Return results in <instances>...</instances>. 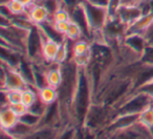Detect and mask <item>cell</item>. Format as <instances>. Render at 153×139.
<instances>
[{
    "instance_id": "8992f818",
    "label": "cell",
    "mask_w": 153,
    "mask_h": 139,
    "mask_svg": "<svg viewBox=\"0 0 153 139\" xmlns=\"http://www.w3.org/2000/svg\"><path fill=\"white\" fill-rule=\"evenodd\" d=\"M122 43L130 47L132 50L138 53L140 57H142L146 47L148 46V42H147L146 38L143 34H127L125 38L123 39Z\"/></svg>"
},
{
    "instance_id": "7a4b0ae2",
    "label": "cell",
    "mask_w": 153,
    "mask_h": 139,
    "mask_svg": "<svg viewBox=\"0 0 153 139\" xmlns=\"http://www.w3.org/2000/svg\"><path fill=\"white\" fill-rule=\"evenodd\" d=\"M1 89L2 90H23L28 84L21 72L18 70V68L9 67L5 64L1 63Z\"/></svg>"
},
{
    "instance_id": "d4e9b609",
    "label": "cell",
    "mask_w": 153,
    "mask_h": 139,
    "mask_svg": "<svg viewBox=\"0 0 153 139\" xmlns=\"http://www.w3.org/2000/svg\"><path fill=\"white\" fill-rule=\"evenodd\" d=\"M92 4L94 5H98V7H108V4H109V0H88Z\"/></svg>"
},
{
    "instance_id": "5bb4252c",
    "label": "cell",
    "mask_w": 153,
    "mask_h": 139,
    "mask_svg": "<svg viewBox=\"0 0 153 139\" xmlns=\"http://www.w3.org/2000/svg\"><path fill=\"white\" fill-rule=\"evenodd\" d=\"M65 38L67 39V40L71 41V42H74V41H78V40H80V39L84 38L83 32H82L79 24H76V22L70 20L67 32L65 33Z\"/></svg>"
},
{
    "instance_id": "7c38bea8",
    "label": "cell",
    "mask_w": 153,
    "mask_h": 139,
    "mask_svg": "<svg viewBox=\"0 0 153 139\" xmlns=\"http://www.w3.org/2000/svg\"><path fill=\"white\" fill-rule=\"evenodd\" d=\"M71 53L74 55H83L91 53V43L89 40L82 38L78 41L72 42L71 45Z\"/></svg>"
},
{
    "instance_id": "30bf717a",
    "label": "cell",
    "mask_w": 153,
    "mask_h": 139,
    "mask_svg": "<svg viewBox=\"0 0 153 139\" xmlns=\"http://www.w3.org/2000/svg\"><path fill=\"white\" fill-rule=\"evenodd\" d=\"M60 44L61 43H59L58 41L48 38L44 35V39H43L42 43V58L46 63H53V62Z\"/></svg>"
},
{
    "instance_id": "5b68a950",
    "label": "cell",
    "mask_w": 153,
    "mask_h": 139,
    "mask_svg": "<svg viewBox=\"0 0 153 139\" xmlns=\"http://www.w3.org/2000/svg\"><path fill=\"white\" fill-rule=\"evenodd\" d=\"M45 82L46 85L55 88H59L63 80V71L62 66L56 63H48L47 67H45Z\"/></svg>"
},
{
    "instance_id": "ac0fdd59",
    "label": "cell",
    "mask_w": 153,
    "mask_h": 139,
    "mask_svg": "<svg viewBox=\"0 0 153 139\" xmlns=\"http://www.w3.org/2000/svg\"><path fill=\"white\" fill-rule=\"evenodd\" d=\"M51 21H53V22L70 21V20H71V16H70V12L68 11L66 7H61L51 15Z\"/></svg>"
},
{
    "instance_id": "52a82bcc",
    "label": "cell",
    "mask_w": 153,
    "mask_h": 139,
    "mask_svg": "<svg viewBox=\"0 0 153 139\" xmlns=\"http://www.w3.org/2000/svg\"><path fill=\"white\" fill-rule=\"evenodd\" d=\"M153 23V14H143L138 19L128 25L127 34H143L147 32L151 24Z\"/></svg>"
},
{
    "instance_id": "3957f363",
    "label": "cell",
    "mask_w": 153,
    "mask_h": 139,
    "mask_svg": "<svg viewBox=\"0 0 153 139\" xmlns=\"http://www.w3.org/2000/svg\"><path fill=\"white\" fill-rule=\"evenodd\" d=\"M27 17L30 18V20L33 22L34 25L40 26L46 21L51 20V14L42 3L37 1L32 7H28Z\"/></svg>"
},
{
    "instance_id": "cb8c5ba5",
    "label": "cell",
    "mask_w": 153,
    "mask_h": 139,
    "mask_svg": "<svg viewBox=\"0 0 153 139\" xmlns=\"http://www.w3.org/2000/svg\"><path fill=\"white\" fill-rule=\"evenodd\" d=\"M145 38H146L147 42H148V45H151L153 46V23L151 24L150 27L147 30V32L144 34Z\"/></svg>"
},
{
    "instance_id": "4316f807",
    "label": "cell",
    "mask_w": 153,
    "mask_h": 139,
    "mask_svg": "<svg viewBox=\"0 0 153 139\" xmlns=\"http://www.w3.org/2000/svg\"><path fill=\"white\" fill-rule=\"evenodd\" d=\"M17 1L21 2L22 4H24L26 7H32L34 3H36L38 0H17Z\"/></svg>"
},
{
    "instance_id": "8fae6325",
    "label": "cell",
    "mask_w": 153,
    "mask_h": 139,
    "mask_svg": "<svg viewBox=\"0 0 153 139\" xmlns=\"http://www.w3.org/2000/svg\"><path fill=\"white\" fill-rule=\"evenodd\" d=\"M38 97L45 105H53L59 101V91L55 87L45 85L38 89Z\"/></svg>"
},
{
    "instance_id": "44dd1931",
    "label": "cell",
    "mask_w": 153,
    "mask_h": 139,
    "mask_svg": "<svg viewBox=\"0 0 153 139\" xmlns=\"http://www.w3.org/2000/svg\"><path fill=\"white\" fill-rule=\"evenodd\" d=\"M7 96L9 105H13V104H17L21 101V90H10L7 91Z\"/></svg>"
},
{
    "instance_id": "7402d4cb",
    "label": "cell",
    "mask_w": 153,
    "mask_h": 139,
    "mask_svg": "<svg viewBox=\"0 0 153 139\" xmlns=\"http://www.w3.org/2000/svg\"><path fill=\"white\" fill-rule=\"evenodd\" d=\"M10 107L12 108V110H13L19 117H21L22 115H24V114L28 112V107L24 105L22 101L17 103V104H13V105H10Z\"/></svg>"
},
{
    "instance_id": "ffe728a7",
    "label": "cell",
    "mask_w": 153,
    "mask_h": 139,
    "mask_svg": "<svg viewBox=\"0 0 153 139\" xmlns=\"http://www.w3.org/2000/svg\"><path fill=\"white\" fill-rule=\"evenodd\" d=\"M140 61L147 65H153V46L148 45L146 47L140 58Z\"/></svg>"
},
{
    "instance_id": "277c9868",
    "label": "cell",
    "mask_w": 153,
    "mask_h": 139,
    "mask_svg": "<svg viewBox=\"0 0 153 139\" xmlns=\"http://www.w3.org/2000/svg\"><path fill=\"white\" fill-rule=\"evenodd\" d=\"M142 15H143V11L137 4H134V5L122 4L117 13V17L119 19H121L127 25H129L132 22H134Z\"/></svg>"
},
{
    "instance_id": "484cf974",
    "label": "cell",
    "mask_w": 153,
    "mask_h": 139,
    "mask_svg": "<svg viewBox=\"0 0 153 139\" xmlns=\"http://www.w3.org/2000/svg\"><path fill=\"white\" fill-rule=\"evenodd\" d=\"M143 0H122L123 4L127 5H134V4H140Z\"/></svg>"
},
{
    "instance_id": "9c48e42d",
    "label": "cell",
    "mask_w": 153,
    "mask_h": 139,
    "mask_svg": "<svg viewBox=\"0 0 153 139\" xmlns=\"http://www.w3.org/2000/svg\"><path fill=\"white\" fill-rule=\"evenodd\" d=\"M19 120L20 117L12 110V108L10 106L1 107V111H0V126H1V130L9 131Z\"/></svg>"
},
{
    "instance_id": "4fadbf2b",
    "label": "cell",
    "mask_w": 153,
    "mask_h": 139,
    "mask_svg": "<svg viewBox=\"0 0 153 139\" xmlns=\"http://www.w3.org/2000/svg\"><path fill=\"white\" fill-rule=\"evenodd\" d=\"M68 42H69V40L66 39L64 42H62L60 44V47L57 51V55H56L55 60H53V63L58 64V65H63L64 63L67 62L68 53H69V51H71V48L69 49V47H68Z\"/></svg>"
},
{
    "instance_id": "d6986e66",
    "label": "cell",
    "mask_w": 153,
    "mask_h": 139,
    "mask_svg": "<svg viewBox=\"0 0 153 139\" xmlns=\"http://www.w3.org/2000/svg\"><path fill=\"white\" fill-rule=\"evenodd\" d=\"M39 2H41L45 7L47 9V11L51 14V17L58 9H60L62 5V1L61 0H38Z\"/></svg>"
},
{
    "instance_id": "603a6c76",
    "label": "cell",
    "mask_w": 153,
    "mask_h": 139,
    "mask_svg": "<svg viewBox=\"0 0 153 139\" xmlns=\"http://www.w3.org/2000/svg\"><path fill=\"white\" fill-rule=\"evenodd\" d=\"M69 22L70 21H58V22L53 21V25L58 33H60V34L65 36V33L67 32V28H68V26H69Z\"/></svg>"
},
{
    "instance_id": "ba28073f",
    "label": "cell",
    "mask_w": 153,
    "mask_h": 139,
    "mask_svg": "<svg viewBox=\"0 0 153 139\" xmlns=\"http://www.w3.org/2000/svg\"><path fill=\"white\" fill-rule=\"evenodd\" d=\"M36 129L37 128H35V126H30L22 120H19L13 128L10 129L9 131H4V132L7 133V137H10V138H26V137L32 136Z\"/></svg>"
},
{
    "instance_id": "e0dca14e",
    "label": "cell",
    "mask_w": 153,
    "mask_h": 139,
    "mask_svg": "<svg viewBox=\"0 0 153 139\" xmlns=\"http://www.w3.org/2000/svg\"><path fill=\"white\" fill-rule=\"evenodd\" d=\"M7 7L11 11V13L14 16H22V15H27V10L28 7H26L24 4H22L21 2L17 1V0H11L9 3H7Z\"/></svg>"
},
{
    "instance_id": "2e32d148",
    "label": "cell",
    "mask_w": 153,
    "mask_h": 139,
    "mask_svg": "<svg viewBox=\"0 0 153 139\" xmlns=\"http://www.w3.org/2000/svg\"><path fill=\"white\" fill-rule=\"evenodd\" d=\"M138 121L153 130V105L149 106L138 114Z\"/></svg>"
},
{
    "instance_id": "9a60e30c",
    "label": "cell",
    "mask_w": 153,
    "mask_h": 139,
    "mask_svg": "<svg viewBox=\"0 0 153 139\" xmlns=\"http://www.w3.org/2000/svg\"><path fill=\"white\" fill-rule=\"evenodd\" d=\"M38 99V90L33 87H26L21 91V101L28 108Z\"/></svg>"
},
{
    "instance_id": "6da1fadb",
    "label": "cell",
    "mask_w": 153,
    "mask_h": 139,
    "mask_svg": "<svg viewBox=\"0 0 153 139\" xmlns=\"http://www.w3.org/2000/svg\"><path fill=\"white\" fill-rule=\"evenodd\" d=\"M81 5L85 12L86 18L92 32L102 30L109 19L108 10L106 7H101L92 4L88 0H84Z\"/></svg>"
}]
</instances>
